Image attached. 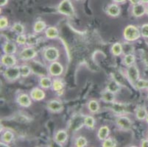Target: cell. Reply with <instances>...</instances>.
<instances>
[{"mask_svg": "<svg viewBox=\"0 0 148 147\" xmlns=\"http://www.w3.org/2000/svg\"><path fill=\"white\" fill-rule=\"evenodd\" d=\"M123 36L125 40L127 42H134L139 39L142 35H141V31L136 26L130 24L127 25L124 29Z\"/></svg>", "mask_w": 148, "mask_h": 147, "instance_id": "6da1fadb", "label": "cell"}, {"mask_svg": "<svg viewBox=\"0 0 148 147\" xmlns=\"http://www.w3.org/2000/svg\"><path fill=\"white\" fill-rule=\"evenodd\" d=\"M59 13L64 16L72 17L75 16V9L70 0H62L58 7Z\"/></svg>", "mask_w": 148, "mask_h": 147, "instance_id": "7a4b0ae2", "label": "cell"}, {"mask_svg": "<svg viewBox=\"0 0 148 147\" xmlns=\"http://www.w3.org/2000/svg\"><path fill=\"white\" fill-rule=\"evenodd\" d=\"M3 75L5 79L8 81H10V82L16 81L21 77L20 66H14L5 68L3 73Z\"/></svg>", "mask_w": 148, "mask_h": 147, "instance_id": "3957f363", "label": "cell"}, {"mask_svg": "<svg viewBox=\"0 0 148 147\" xmlns=\"http://www.w3.org/2000/svg\"><path fill=\"white\" fill-rule=\"evenodd\" d=\"M29 65L30 66L32 72L38 75L40 77L47 76L49 75L48 68H46L44 66H43L42 63H39L38 61H36L34 60H32L29 61Z\"/></svg>", "mask_w": 148, "mask_h": 147, "instance_id": "277c9868", "label": "cell"}, {"mask_svg": "<svg viewBox=\"0 0 148 147\" xmlns=\"http://www.w3.org/2000/svg\"><path fill=\"white\" fill-rule=\"evenodd\" d=\"M37 56V52L33 46L25 47L18 54V57L23 61H30Z\"/></svg>", "mask_w": 148, "mask_h": 147, "instance_id": "5b68a950", "label": "cell"}, {"mask_svg": "<svg viewBox=\"0 0 148 147\" xmlns=\"http://www.w3.org/2000/svg\"><path fill=\"white\" fill-rule=\"evenodd\" d=\"M126 75L130 84L134 85L137 81L139 79L140 73L138 67L135 64L127 66V70H126Z\"/></svg>", "mask_w": 148, "mask_h": 147, "instance_id": "8992f818", "label": "cell"}, {"mask_svg": "<svg viewBox=\"0 0 148 147\" xmlns=\"http://www.w3.org/2000/svg\"><path fill=\"white\" fill-rule=\"evenodd\" d=\"M60 53L57 48L54 46H50L47 48L44 52V57L47 61L52 63L54 61H57L59 58Z\"/></svg>", "mask_w": 148, "mask_h": 147, "instance_id": "52a82bcc", "label": "cell"}, {"mask_svg": "<svg viewBox=\"0 0 148 147\" xmlns=\"http://www.w3.org/2000/svg\"><path fill=\"white\" fill-rule=\"evenodd\" d=\"M48 71H49V75L51 77H58L60 76L64 72V67L59 62L54 61L49 64V67H48Z\"/></svg>", "mask_w": 148, "mask_h": 147, "instance_id": "ba28073f", "label": "cell"}, {"mask_svg": "<svg viewBox=\"0 0 148 147\" xmlns=\"http://www.w3.org/2000/svg\"><path fill=\"white\" fill-rule=\"evenodd\" d=\"M116 125L119 126L120 129L124 130H129L132 127V121L130 118H128L126 116L121 115L119 116L116 121Z\"/></svg>", "mask_w": 148, "mask_h": 147, "instance_id": "9c48e42d", "label": "cell"}, {"mask_svg": "<svg viewBox=\"0 0 148 147\" xmlns=\"http://www.w3.org/2000/svg\"><path fill=\"white\" fill-rule=\"evenodd\" d=\"M111 110L114 112L116 114L118 115H124L125 113L127 112V105L125 104L121 103V102H114L111 103V106H110Z\"/></svg>", "mask_w": 148, "mask_h": 147, "instance_id": "30bf717a", "label": "cell"}, {"mask_svg": "<svg viewBox=\"0 0 148 147\" xmlns=\"http://www.w3.org/2000/svg\"><path fill=\"white\" fill-rule=\"evenodd\" d=\"M1 63L5 68L16 66L17 60L14 55H4L1 58Z\"/></svg>", "mask_w": 148, "mask_h": 147, "instance_id": "8fae6325", "label": "cell"}, {"mask_svg": "<svg viewBox=\"0 0 148 147\" xmlns=\"http://www.w3.org/2000/svg\"><path fill=\"white\" fill-rule=\"evenodd\" d=\"M47 107L48 110L52 113H59L64 108L63 104L61 102L57 99H52L48 102L47 105Z\"/></svg>", "mask_w": 148, "mask_h": 147, "instance_id": "7c38bea8", "label": "cell"}, {"mask_svg": "<svg viewBox=\"0 0 148 147\" xmlns=\"http://www.w3.org/2000/svg\"><path fill=\"white\" fill-rule=\"evenodd\" d=\"M29 96H30L31 99L33 100L39 102V101L45 99L46 94L43 89L39 88H35L31 91Z\"/></svg>", "mask_w": 148, "mask_h": 147, "instance_id": "4fadbf2b", "label": "cell"}, {"mask_svg": "<svg viewBox=\"0 0 148 147\" xmlns=\"http://www.w3.org/2000/svg\"><path fill=\"white\" fill-rule=\"evenodd\" d=\"M146 8L147 7L145 6V4L142 3V2L134 5L132 8V14L136 18L142 17L146 13Z\"/></svg>", "mask_w": 148, "mask_h": 147, "instance_id": "5bb4252c", "label": "cell"}, {"mask_svg": "<svg viewBox=\"0 0 148 147\" xmlns=\"http://www.w3.org/2000/svg\"><path fill=\"white\" fill-rule=\"evenodd\" d=\"M30 96L27 94H21L17 98V103L22 107H29L32 105Z\"/></svg>", "mask_w": 148, "mask_h": 147, "instance_id": "9a60e30c", "label": "cell"}, {"mask_svg": "<svg viewBox=\"0 0 148 147\" xmlns=\"http://www.w3.org/2000/svg\"><path fill=\"white\" fill-rule=\"evenodd\" d=\"M2 50L7 55H15L17 52L16 44L12 41H8L2 46Z\"/></svg>", "mask_w": 148, "mask_h": 147, "instance_id": "2e32d148", "label": "cell"}, {"mask_svg": "<svg viewBox=\"0 0 148 147\" xmlns=\"http://www.w3.org/2000/svg\"><path fill=\"white\" fill-rule=\"evenodd\" d=\"M67 138H68V133L64 129L58 130L55 135V141L58 144H65L67 141Z\"/></svg>", "mask_w": 148, "mask_h": 147, "instance_id": "e0dca14e", "label": "cell"}, {"mask_svg": "<svg viewBox=\"0 0 148 147\" xmlns=\"http://www.w3.org/2000/svg\"><path fill=\"white\" fill-rule=\"evenodd\" d=\"M121 13L120 8L117 3H113L108 5L107 8V13L108 16H111V17H117L119 16Z\"/></svg>", "mask_w": 148, "mask_h": 147, "instance_id": "ac0fdd59", "label": "cell"}, {"mask_svg": "<svg viewBox=\"0 0 148 147\" xmlns=\"http://www.w3.org/2000/svg\"><path fill=\"white\" fill-rule=\"evenodd\" d=\"M115 94L114 93L111 92V91H108L107 89H106L102 93V96H101V99L106 103L111 104L112 102H115Z\"/></svg>", "mask_w": 148, "mask_h": 147, "instance_id": "d6986e66", "label": "cell"}, {"mask_svg": "<svg viewBox=\"0 0 148 147\" xmlns=\"http://www.w3.org/2000/svg\"><path fill=\"white\" fill-rule=\"evenodd\" d=\"M110 134V129L108 126H102L99 127L97 131L98 139L101 141H103L108 138Z\"/></svg>", "mask_w": 148, "mask_h": 147, "instance_id": "ffe728a7", "label": "cell"}, {"mask_svg": "<svg viewBox=\"0 0 148 147\" xmlns=\"http://www.w3.org/2000/svg\"><path fill=\"white\" fill-rule=\"evenodd\" d=\"M52 82L50 77L47 76L41 77L39 79V85L41 86V88L43 89H49L52 88Z\"/></svg>", "mask_w": 148, "mask_h": 147, "instance_id": "44dd1931", "label": "cell"}, {"mask_svg": "<svg viewBox=\"0 0 148 147\" xmlns=\"http://www.w3.org/2000/svg\"><path fill=\"white\" fill-rule=\"evenodd\" d=\"M45 36L49 39H55L58 37L59 32L55 27H49L46 29Z\"/></svg>", "mask_w": 148, "mask_h": 147, "instance_id": "7402d4cb", "label": "cell"}, {"mask_svg": "<svg viewBox=\"0 0 148 147\" xmlns=\"http://www.w3.org/2000/svg\"><path fill=\"white\" fill-rule=\"evenodd\" d=\"M120 88V84L118 83L117 81L114 80V79H112V80L110 81L108 83V84L107 88H106L107 90L114 93V94H116L118 91H119Z\"/></svg>", "mask_w": 148, "mask_h": 147, "instance_id": "603a6c76", "label": "cell"}, {"mask_svg": "<svg viewBox=\"0 0 148 147\" xmlns=\"http://www.w3.org/2000/svg\"><path fill=\"white\" fill-rule=\"evenodd\" d=\"M147 109L143 106H140L136 110V117L139 121H143L146 118L147 115Z\"/></svg>", "mask_w": 148, "mask_h": 147, "instance_id": "cb8c5ba5", "label": "cell"}, {"mask_svg": "<svg viewBox=\"0 0 148 147\" xmlns=\"http://www.w3.org/2000/svg\"><path fill=\"white\" fill-rule=\"evenodd\" d=\"M52 89H53V91H56L57 93L63 92L64 88V84L60 79H54L53 82H52Z\"/></svg>", "mask_w": 148, "mask_h": 147, "instance_id": "d4e9b609", "label": "cell"}, {"mask_svg": "<svg viewBox=\"0 0 148 147\" xmlns=\"http://www.w3.org/2000/svg\"><path fill=\"white\" fill-rule=\"evenodd\" d=\"M47 29V24L44 21H37L33 25V31L36 33H41Z\"/></svg>", "mask_w": 148, "mask_h": 147, "instance_id": "484cf974", "label": "cell"}, {"mask_svg": "<svg viewBox=\"0 0 148 147\" xmlns=\"http://www.w3.org/2000/svg\"><path fill=\"white\" fill-rule=\"evenodd\" d=\"M14 138V134L10 130H6L2 135V141L5 144H10Z\"/></svg>", "mask_w": 148, "mask_h": 147, "instance_id": "4316f807", "label": "cell"}, {"mask_svg": "<svg viewBox=\"0 0 148 147\" xmlns=\"http://www.w3.org/2000/svg\"><path fill=\"white\" fill-rule=\"evenodd\" d=\"M123 52V46L120 43H115L111 47V53L114 56H119Z\"/></svg>", "mask_w": 148, "mask_h": 147, "instance_id": "83f0119b", "label": "cell"}, {"mask_svg": "<svg viewBox=\"0 0 148 147\" xmlns=\"http://www.w3.org/2000/svg\"><path fill=\"white\" fill-rule=\"evenodd\" d=\"M20 72H21V77H27L30 75L31 73H33L29 64H24L20 66Z\"/></svg>", "mask_w": 148, "mask_h": 147, "instance_id": "f1b7e54d", "label": "cell"}, {"mask_svg": "<svg viewBox=\"0 0 148 147\" xmlns=\"http://www.w3.org/2000/svg\"><path fill=\"white\" fill-rule=\"evenodd\" d=\"M88 109L91 113H97L99 110V104L97 100L92 99L88 103Z\"/></svg>", "mask_w": 148, "mask_h": 147, "instance_id": "f546056e", "label": "cell"}, {"mask_svg": "<svg viewBox=\"0 0 148 147\" xmlns=\"http://www.w3.org/2000/svg\"><path fill=\"white\" fill-rule=\"evenodd\" d=\"M136 61V57L134 54L130 53L127 54V55H125L123 58V62L124 64L126 66H130L131 65H134Z\"/></svg>", "mask_w": 148, "mask_h": 147, "instance_id": "4dcf8cb0", "label": "cell"}, {"mask_svg": "<svg viewBox=\"0 0 148 147\" xmlns=\"http://www.w3.org/2000/svg\"><path fill=\"white\" fill-rule=\"evenodd\" d=\"M84 125L89 129H94L95 126V119L91 116H86L84 118Z\"/></svg>", "mask_w": 148, "mask_h": 147, "instance_id": "1f68e13d", "label": "cell"}, {"mask_svg": "<svg viewBox=\"0 0 148 147\" xmlns=\"http://www.w3.org/2000/svg\"><path fill=\"white\" fill-rule=\"evenodd\" d=\"M11 29L16 34H25V27L21 23H15L12 26Z\"/></svg>", "mask_w": 148, "mask_h": 147, "instance_id": "d6a6232c", "label": "cell"}, {"mask_svg": "<svg viewBox=\"0 0 148 147\" xmlns=\"http://www.w3.org/2000/svg\"><path fill=\"white\" fill-rule=\"evenodd\" d=\"M135 88L138 90L148 88V80L145 79H139L134 85Z\"/></svg>", "mask_w": 148, "mask_h": 147, "instance_id": "836d02e7", "label": "cell"}, {"mask_svg": "<svg viewBox=\"0 0 148 147\" xmlns=\"http://www.w3.org/2000/svg\"><path fill=\"white\" fill-rule=\"evenodd\" d=\"M87 144H88V141L83 136H80V137H77L75 143V146L77 147H85L86 146Z\"/></svg>", "mask_w": 148, "mask_h": 147, "instance_id": "e575fe53", "label": "cell"}, {"mask_svg": "<svg viewBox=\"0 0 148 147\" xmlns=\"http://www.w3.org/2000/svg\"><path fill=\"white\" fill-rule=\"evenodd\" d=\"M102 146L103 147H115L116 146V143L115 140L112 137H108L106 140L103 141L102 144Z\"/></svg>", "mask_w": 148, "mask_h": 147, "instance_id": "d590c367", "label": "cell"}, {"mask_svg": "<svg viewBox=\"0 0 148 147\" xmlns=\"http://www.w3.org/2000/svg\"><path fill=\"white\" fill-rule=\"evenodd\" d=\"M27 36H25V34H20L18 35L16 39V42L18 44V45L24 46L27 44Z\"/></svg>", "mask_w": 148, "mask_h": 147, "instance_id": "8d00e7d4", "label": "cell"}, {"mask_svg": "<svg viewBox=\"0 0 148 147\" xmlns=\"http://www.w3.org/2000/svg\"><path fill=\"white\" fill-rule=\"evenodd\" d=\"M38 38L33 35H29L27 36V45L29 46H33L34 45L37 44Z\"/></svg>", "mask_w": 148, "mask_h": 147, "instance_id": "74e56055", "label": "cell"}, {"mask_svg": "<svg viewBox=\"0 0 148 147\" xmlns=\"http://www.w3.org/2000/svg\"><path fill=\"white\" fill-rule=\"evenodd\" d=\"M140 31H141L142 37L145 38H148V24H144L141 27Z\"/></svg>", "mask_w": 148, "mask_h": 147, "instance_id": "f35d334b", "label": "cell"}, {"mask_svg": "<svg viewBox=\"0 0 148 147\" xmlns=\"http://www.w3.org/2000/svg\"><path fill=\"white\" fill-rule=\"evenodd\" d=\"M8 19L5 16H2L0 18V29H4L8 26Z\"/></svg>", "mask_w": 148, "mask_h": 147, "instance_id": "ab89813d", "label": "cell"}, {"mask_svg": "<svg viewBox=\"0 0 148 147\" xmlns=\"http://www.w3.org/2000/svg\"><path fill=\"white\" fill-rule=\"evenodd\" d=\"M141 146L142 147H148V139L142 140V143H141Z\"/></svg>", "mask_w": 148, "mask_h": 147, "instance_id": "60d3db41", "label": "cell"}, {"mask_svg": "<svg viewBox=\"0 0 148 147\" xmlns=\"http://www.w3.org/2000/svg\"><path fill=\"white\" fill-rule=\"evenodd\" d=\"M130 2L131 5H135L138 3H141V0H130Z\"/></svg>", "mask_w": 148, "mask_h": 147, "instance_id": "b9f144b4", "label": "cell"}, {"mask_svg": "<svg viewBox=\"0 0 148 147\" xmlns=\"http://www.w3.org/2000/svg\"><path fill=\"white\" fill-rule=\"evenodd\" d=\"M8 2V0H0V6L4 7Z\"/></svg>", "mask_w": 148, "mask_h": 147, "instance_id": "7bdbcfd3", "label": "cell"}, {"mask_svg": "<svg viewBox=\"0 0 148 147\" xmlns=\"http://www.w3.org/2000/svg\"><path fill=\"white\" fill-rule=\"evenodd\" d=\"M115 3H124L126 2V0H114Z\"/></svg>", "mask_w": 148, "mask_h": 147, "instance_id": "ee69618b", "label": "cell"}, {"mask_svg": "<svg viewBox=\"0 0 148 147\" xmlns=\"http://www.w3.org/2000/svg\"><path fill=\"white\" fill-rule=\"evenodd\" d=\"M141 2L143 4H148V0H141Z\"/></svg>", "mask_w": 148, "mask_h": 147, "instance_id": "f6af8a7d", "label": "cell"}, {"mask_svg": "<svg viewBox=\"0 0 148 147\" xmlns=\"http://www.w3.org/2000/svg\"><path fill=\"white\" fill-rule=\"evenodd\" d=\"M145 120H146L147 124H148V113H147V117H146V118H145Z\"/></svg>", "mask_w": 148, "mask_h": 147, "instance_id": "bcb514c9", "label": "cell"}, {"mask_svg": "<svg viewBox=\"0 0 148 147\" xmlns=\"http://www.w3.org/2000/svg\"><path fill=\"white\" fill-rule=\"evenodd\" d=\"M146 14L148 16V6L147 7V8H146Z\"/></svg>", "mask_w": 148, "mask_h": 147, "instance_id": "7dc6e473", "label": "cell"}, {"mask_svg": "<svg viewBox=\"0 0 148 147\" xmlns=\"http://www.w3.org/2000/svg\"><path fill=\"white\" fill-rule=\"evenodd\" d=\"M147 100H148V93H147Z\"/></svg>", "mask_w": 148, "mask_h": 147, "instance_id": "c3c4849f", "label": "cell"}, {"mask_svg": "<svg viewBox=\"0 0 148 147\" xmlns=\"http://www.w3.org/2000/svg\"><path fill=\"white\" fill-rule=\"evenodd\" d=\"M147 139H148V133H147Z\"/></svg>", "mask_w": 148, "mask_h": 147, "instance_id": "681fc988", "label": "cell"}, {"mask_svg": "<svg viewBox=\"0 0 148 147\" xmlns=\"http://www.w3.org/2000/svg\"><path fill=\"white\" fill-rule=\"evenodd\" d=\"M78 1H80V0H78Z\"/></svg>", "mask_w": 148, "mask_h": 147, "instance_id": "f907efd6", "label": "cell"}]
</instances>
